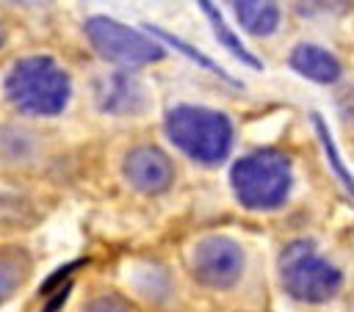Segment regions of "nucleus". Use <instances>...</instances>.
I'll use <instances>...</instances> for the list:
<instances>
[{
  "label": "nucleus",
  "instance_id": "nucleus-12",
  "mask_svg": "<svg viewBox=\"0 0 354 312\" xmlns=\"http://www.w3.org/2000/svg\"><path fill=\"white\" fill-rule=\"evenodd\" d=\"M144 28H149V33H152L155 39H160L163 44H169V47H174V50H180L183 55H188L191 61H196L199 66H205L207 72H213V75H218V77H224L227 83H232V86H238V83H235V80H232V77H230V75H227V72H224L221 66H216V64H213V61H210L207 55H202L199 50H194L191 44H185V41H183L180 36H174V33H169V30H163V28H158V25H144Z\"/></svg>",
  "mask_w": 354,
  "mask_h": 312
},
{
  "label": "nucleus",
  "instance_id": "nucleus-4",
  "mask_svg": "<svg viewBox=\"0 0 354 312\" xmlns=\"http://www.w3.org/2000/svg\"><path fill=\"white\" fill-rule=\"evenodd\" d=\"M279 279L293 298L310 304L329 301L343 284L340 271L315 251L313 240H293L285 246L279 254Z\"/></svg>",
  "mask_w": 354,
  "mask_h": 312
},
{
  "label": "nucleus",
  "instance_id": "nucleus-5",
  "mask_svg": "<svg viewBox=\"0 0 354 312\" xmlns=\"http://www.w3.org/2000/svg\"><path fill=\"white\" fill-rule=\"evenodd\" d=\"M83 28L91 47L105 61H113L122 66H147V64L163 61L166 55L163 44H158L152 36H144L136 28H127L111 17H88Z\"/></svg>",
  "mask_w": 354,
  "mask_h": 312
},
{
  "label": "nucleus",
  "instance_id": "nucleus-8",
  "mask_svg": "<svg viewBox=\"0 0 354 312\" xmlns=\"http://www.w3.org/2000/svg\"><path fill=\"white\" fill-rule=\"evenodd\" d=\"M97 105L108 113H136L144 105V88L133 75L116 72L97 86Z\"/></svg>",
  "mask_w": 354,
  "mask_h": 312
},
{
  "label": "nucleus",
  "instance_id": "nucleus-3",
  "mask_svg": "<svg viewBox=\"0 0 354 312\" xmlns=\"http://www.w3.org/2000/svg\"><path fill=\"white\" fill-rule=\"evenodd\" d=\"M290 160L277 149H257L241 157L230 171L232 191L249 210L279 207L290 191Z\"/></svg>",
  "mask_w": 354,
  "mask_h": 312
},
{
  "label": "nucleus",
  "instance_id": "nucleus-2",
  "mask_svg": "<svg viewBox=\"0 0 354 312\" xmlns=\"http://www.w3.org/2000/svg\"><path fill=\"white\" fill-rule=\"evenodd\" d=\"M163 127L169 141L196 163L213 166L230 155L232 124L218 110L199 105H177L166 113Z\"/></svg>",
  "mask_w": 354,
  "mask_h": 312
},
{
  "label": "nucleus",
  "instance_id": "nucleus-15",
  "mask_svg": "<svg viewBox=\"0 0 354 312\" xmlns=\"http://www.w3.org/2000/svg\"><path fill=\"white\" fill-rule=\"evenodd\" d=\"M351 0H293V11L307 19H321V17H340L346 14Z\"/></svg>",
  "mask_w": 354,
  "mask_h": 312
},
{
  "label": "nucleus",
  "instance_id": "nucleus-16",
  "mask_svg": "<svg viewBox=\"0 0 354 312\" xmlns=\"http://www.w3.org/2000/svg\"><path fill=\"white\" fill-rule=\"evenodd\" d=\"M86 312H130V306H127L124 301L113 298V295H102V298L91 301V304L86 306Z\"/></svg>",
  "mask_w": 354,
  "mask_h": 312
},
{
  "label": "nucleus",
  "instance_id": "nucleus-10",
  "mask_svg": "<svg viewBox=\"0 0 354 312\" xmlns=\"http://www.w3.org/2000/svg\"><path fill=\"white\" fill-rule=\"evenodd\" d=\"M241 22V28L252 36H268L279 25L277 0H227Z\"/></svg>",
  "mask_w": 354,
  "mask_h": 312
},
{
  "label": "nucleus",
  "instance_id": "nucleus-17",
  "mask_svg": "<svg viewBox=\"0 0 354 312\" xmlns=\"http://www.w3.org/2000/svg\"><path fill=\"white\" fill-rule=\"evenodd\" d=\"M11 3H19V6H44L50 0H11Z\"/></svg>",
  "mask_w": 354,
  "mask_h": 312
},
{
  "label": "nucleus",
  "instance_id": "nucleus-11",
  "mask_svg": "<svg viewBox=\"0 0 354 312\" xmlns=\"http://www.w3.org/2000/svg\"><path fill=\"white\" fill-rule=\"evenodd\" d=\"M196 6H199V8H202V14L207 17V22H210V28H213V36L218 39V44H221L224 50H230L238 61H243V64H246V66H252V69H260V66H263V64H260V61H257V58L243 47V41L235 36V30L224 22V17H221V11L216 8V3H213V0H196Z\"/></svg>",
  "mask_w": 354,
  "mask_h": 312
},
{
  "label": "nucleus",
  "instance_id": "nucleus-6",
  "mask_svg": "<svg viewBox=\"0 0 354 312\" xmlns=\"http://www.w3.org/2000/svg\"><path fill=\"white\" fill-rule=\"evenodd\" d=\"M191 271L207 287H230L243 271V251L230 237H205L194 248Z\"/></svg>",
  "mask_w": 354,
  "mask_h": 312
},
{
  "label": "nucleus",
  "instance_id": "nucleus-14",
  "mask_svg": "<svg viewBox=\"0 0 354 312\" xmlns=\"http://www.w3.org/2000/svg\"><path fill=\"white\" fill-rule=\"evenodd\" d=\"M313 124H315V130H318V138H321V144H324V152H326V157H329L335 174L340 177V182L346 185V191L354 196V177L346 171V166H343V160H340V155H337V149H335V141H332V135H329V130H326V124H324V119H321L318 113H313Z\"/></svg>",
  "mask_w": 354,
  "mask_h": 312
},
{
  "label": "nucleus",
  "instance_id": "nucleus-9",
  "mask_svg": "<svg viewBox=\"0 0 354 312\" xmlns=\"http://www.w3.org/2000/svg\"><path fill=\"white\" fill-rule=\"evenodd\" d=\"M288 64L299 75H304L307 80H315V83H335L340 77V72H343L340 61L332 52H326L324 47H318V44H296L290 58H288Z\"/></svg>",
  "mask_w": 354,
  "mask_h": 312
},
{
  "label": "nucleus",
  "instance_id": "nucleus-1",
  "mask_svg": "<svg viewBox=\"0 0 354 312\" xmlns=\"http://www.w3.org/2000/svg\"><path fill=\"white\" fill-rule=\"evenodd\" d=\"M8 102L28 116H55L69 102V75L50 55H28L14 61L3 80Z\"/></svg>",
  "mask_w": 354,
  "mask_h": 312
},
{
  "label": "nucleus",
  "instance_id": "nucleus-7",
  "mask_svg": "<svg viewBox=\"0 0 354 312\" xmlns=\"http://www.w3.org/2000/svg\"><path fill=\"white\" fill-rule=\"evenodd\" d=\"M124 177L136 191L155 196L171 185L174 168L171 160L158 146H136L124 157Z\"/></svg>",
  "mask_w": 354,
  "mask_h": 312
},
{
  "label": "nucleus",
  "instance_id": "nucleus-18",
  "mask_svg": "<svg viewBox=\"0 0 354 312\" xmlns=\"http://www.w3.org/2000/svg\"><path fill=\"white\" fill-rule=\"evenodd\" d=\"M0 44H3V30H0Z\"/></svg>",
  "mask_w": 354,
  "mask_h": 312
},
{
  "label": "nucleus",
  "instance_id": "nucleus-13",
  "mask_svg": "<svg viewBox=\"0 0 354 312\" xmlns=\"http://www.w3.org/2000/svg\"><path fill=\"white\" fill-rule=\"evenodd\" d=\"M28 273V262L17 251H0V301H6Z\"/></svg>",
  "mask_w": 354,
  "mask_h": 312
}]
</instances>
